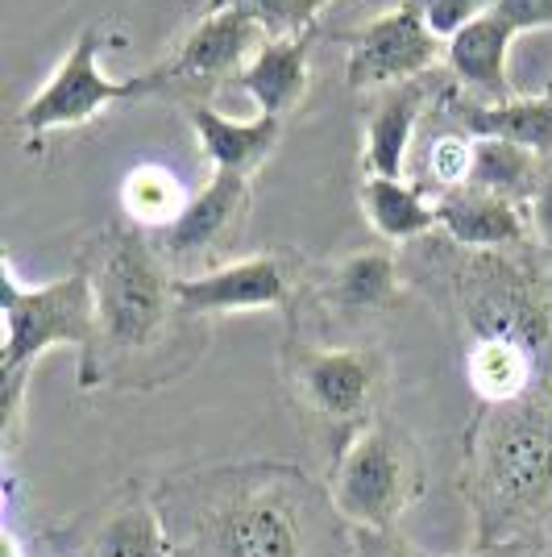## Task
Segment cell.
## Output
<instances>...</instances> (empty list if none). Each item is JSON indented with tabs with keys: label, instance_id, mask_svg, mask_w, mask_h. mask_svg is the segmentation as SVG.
Instances as JSON below:
<instances>
[{
	"label": "cell",
	"instance_id": "cell-1",
	"mask_svg": "<svg viewBox=\"0 0 552 557\" xmlns=\"http://www.w3.org/2000/svg\"><path fill=\"white\" fill-rule=\"evenodd\" d=\"M175 557H349L328 483L287 462L184 470L154 487Z\"/></svg>",
	"mask_w": 552,
	"mask_h": 557
},
{
	"label": "cell",
	"instance_id": "cell-2",
	"mask_svg": "<svg viewBox=\"0 0 552 557\" xmlns=\"http://www.w3.org/2000/svg\"><path fill=\"white\" fill-rule=\"evenodd\" d=\"M96 292V346L79 358V387H154L171 383L179 367H171V354H184L187 362L196 349H184L187 317L175 296V275L162 262L159 246L141 230H109L96 237L84 255Z\"/></svg>",
	"mask_w": 552,
	"mask_h": 557
},
{
	"label": "cell",
	"instance_id": "cell-3",
	"mask_svg": "<svg viewBox=\"0 0 552 557\" xmlns=\"http://www.w3.org/2000/svg\"><path fill=\"white\" fill-rule=\"evenodd\" d=\"M461 495L474 545L544 541L552 533V395L482 404L465 433Z\"/></svg>",
	"mask_w": 552,
	"mask_h": 557
},
{
	"label": "cell",
	"instance_id": "cell-4",
	"mask_svg": "<svg viewBox=\"0 0 552 557\" xmlns=\"http://www.w3.org/2000/svg\"><path fill=\"white\" fill-rule=\"evenodd\" d=\"M0 296H4V349H0V433L4 449L22 437L25 387L29 374L54 346H75L88 358L96 346V292L88 267L79 262L71 275L50 283H25L4 258L0 267Z\"/></svg>",
	"mask_w": 552,
	"mask_h": 557
},
{
	"label": "cell",
	"instance_id": "cell-5",
	"mask_svg": "<svg viewBox=\"0 0 552 557\" xmlns=\"http://www.w3.org/2000/svg\"><path fill=\"white\" fill-rule=\"evenodd\" d=\"M283 379L303 417L337 433V449L374 420L387 392V358L366 342H308L291 337Z\"/></svg>",
	"mask_w": 552,
	"mask_h": 557
},
{
	"label": "cell",
	"instance_id": "cell-6",
	"mask_svg": "<svg viewBox=\"0 0 552 557\" xmlns=\"http://www.w3.org/2000/svg\"><path fill=\"white\" fill-rule=\"evenodd\" d=\"M419 449L391 420L374 417L333 454L328 495L353 529H394V520L419 499Z\"/></svg>",
	"mask_w": 552,
	"mask_h": 557
},
{
	"label": "cell",
	"instance_id": "cell-7",
	"mask_svg": "<svg viewBox=\"0 0 552 557\" xmlns=\"http://www.w3.org/2000/svg\"><path fill=\"white\" fill-rule=\"evenodd\" d=\"M266 38H271V29L250 4L229 0V4L212 9L204 22L191 25L162 63L141 71V96H171L184 109L196 100H212V92L229 75H241V67Z\"/></svg>",
	"mask_w": 552,
	"mask_h": 557
},
{
	"label": "cell",
	"instance_id": "cell-8",
	"mask_svg": "<svg viewBox=\"0 0 552 557\" xmlns=\"http://www.w3.org/2000/svg\"><path fill=\"white\" fill-rule=\"evenodd\" d=\"M109 47L104 29H79V38L71 42L63 63L50 71V79L29 96L17 113V134L29 141V150L47 134L59 129H79L96 116H104L121 100H141V84L134 79H113L100 67V54Z\"/></svg>",
	"mask_w": 552,
	"mask_h": 557
},
{
	"label": "cell",
	"instance_id": "cell-9",
	"mask_svg": "<svg viewBox=\"0 0 552 557\" xmlns=\"http://www.w3.org/2000/svg\"><path fill=\"white\" fill-rule=\"evenodd\" d=\"M250 225V180L212 175L184 209V216L159 233V255L175 278H191L233 262V246Z\"/></svg>",
	"mask_w": 552,
	"mask_h": 557
},
{
	"label": "cell",
	"instance_id": "cell-10",
	"mask_svg": "<svg viewBox=\"0 0 552 557\" xmlns=\"http://www.w3.org/2000/svg\"><path fill=\"white\" fill-rule=\"evenodd\" d=\"M444 42L428 29L412 0H399L391 13L374 22L349 42L346 84L353 92H387L399 84L428 79L440 67Z\"/></svg>",
	"mask_w": 552,
	"mask_h": 557
},
{
	"label": "cell",
	"instance_id": "cell-11",
	"mask_svg": "<svg viewBox=\"0 0 552 557\" xmlns=\"http://www.w3.org/2000/svg\"><path fill=\"white\" fill-rule=\"evenodd\" d=\"M175 296L187 317H229V312H262V308H291L300 296V258L266 250V255L233 258L216 271L175 278Z\"/></svg>",
	"mask_w": 552,
	"mask_h": 557
},
{
	"label": "cell",
	"instance_id": "cell-12",
	"mask_svg": "<svg viewBox=\"0 0 552 557\" xmlns=\"http://www.w3.org/2000/svg\"><path fill=\"white\" fill-rule=\"evenodd\" d=\"M399 296H403V275H399V258L387 246H366V250L337 258L312 283L316 308L341 325H357V321L391 312Z\"/></svg>",
	"mask_w": 552,
	"mask_h": 557
},
{
	"label": "cell",
	"instance_id": "cell-13",
	"mask_svg": "<svg viewBox=\"0 0 552 557\" xmlns=\"http://www.w3.org/2000/svg\"><path fill=\"white\" fill-rule=\"evenodd\" d=\"M437 221L440 233L469 255H515L531 246L528 209L478 187H457L437 196Z\"/></svg>",
	"mask_w": 552,
	"mask_h": 557
},
{
	"label": "cell",
	"instance_id": "cell-14",
	"mask_svg": "<svg viewBox=\"0 0 552 557\" xmlns=\"http://www.w3.org/2000/svg\"><path fill=\"white\" fill-rule=\"evenodd\" d=\"M312 29L300 34H271L262 47L253 50V59L241 67L237 84L253 100V109L262 116H287L300 109L312 88Z\"/></svg>",
	"mask_w": 552,
	"mask_h": 557
},
{
	"label": "cell",
	"instance_id": "cell-15",
	"mask_svg": "<svg viewBox=\"0 0 552 557\" xmlns=\"http://www.w3.org/2000/svg\"><path fill=\"white\" fill-rule=\"evenodd\" d=\"M196 141L204 150V159L212 163V175H246L253 180V171L275 154L278 138H283V121L278 116H250V121H233V116L216 113L212 100H196L184 109Z\"/></svg>",
	"mask_w": 552,
	"mask_h": 557
},
{
	"label": "cell",
	"instance_id": "cell-16",
	"mask_svg": "<svg viewBox=\"0 0 552 557\" xmlns=\"http://www.w3.org/2000/svg\"><path fill=\"white\" fill-rule=\"evenodd\" d=\"M511 42H515V29L499 13L465 25L457 38L444 42V63L453 71V79L478 104H503L511 96H519L515 79H511V67H506Z\"/></svg>",
	"mask_w": 552,
	"mask_h": 557
},
{
	"label": "cell",
	"instance_id": "cell-17",
	"mask_svg": "<svg viewBox=\"0 0 552 557\" xmlns=\"http://www.w3.org/2000/svg\"><path fill=\"white\" fill-rule=\"evenodd\" d=\"M428 100H432L428 79L378 92L366 125H362V166H366V175L403 180V163H407V150L415 141V125L428 109Z\"/></svg>",
	"mask_w": 552,
	"mask_h": 557
},
{
	"label": "cell",
	"instance_id": "cell-18",
	"mask_svg": "<svg viewBox=\"0 0 552 557\" xmlns=\"http://www.w3.org/2000/svg\"><path fill=\"white\" fill-rule=\"evenodd\" d=\"M71 554L75 557H175L154 491H138V483H129L125 495H121V504L109 508V516L100 520V529H96L84 545H75Z\"/></svg>",
	"mask_w": 552,
	"mask_h": 557
},
{
	"label": "cell",
	"instance_id": "cell-19",
	"mask_svg": "<svg viewBox=\"0 0 552 557\" xmlns=\"http://www.w3.org/2000/svg\"><path fill=\"white\" fill-rule=\"evenodd\" d=\"M357 200L366 212L369 230L378 233L382 242L403 246L415 242L424 233L440 230L437 221V196H428L412 180H382V175H366L357 187Z\"/></svg>",
	"mask_w": 552,
	"mask_h": 557
},
{
	"label": "cell",
	"instance_id": "cell-20",
	"mask_svg": "<svg viewBox=\"0 0 552 557\" xmlns=\"http://www.w3.org/2000/svg\"><path fill=\"white\" fill-rule=\"evenodd\" d=\"M457 121L474 138H503L524 146L540 159H552V100L549 96H511L503 104H478L465 100Z\"/></svg>",
	"mask_w": 552,
	"mask_h": 557
},
{
	"label": "cell",
	"instance_id": "cell-21",
	"mask_svg": "<svg viewBox=\"0 0 552 557\" xmlns=\"http://www.w3.org/2000/svg\"><path fill=\"white\" fill-rule=\"evenodd\" d=\"M540 166L544 159L531 154L524 146L503 138H474V163H469V184L490 196H503L528 209L531 191L540 184Z\"/></svg>",
	"mask_w": 552,
	"mask_h": 557
},
{
	"label": "cell",
	"instance_id": "cell-22",
	"mask_svg": "<svg viewBox=\"0 0 552 557\" xmlns=\"http://www.w3.org/2000/svg\"><path fill=\"white\" fill-rule=\"evenodd\" d=\"M191 205V191L184 180L162 163H141L121 184V209L134 221V230H171L184 209Z\"/></svg>",
	"mask_w": 552,
	"mask_h": 557
},
{
	"label": "cell",
	"instance_id": "cell-23",
	"mask_svg": "<svg viewBox=\"0 0 552 557\" xmlns=\"http://www.w3.org/2000/svg\"><path fill=\"white\" fill-rule=\"evenodd\" d=\"M469 163H474V134L453 129V134H437L424 146V175L419 187L428 196H444V191H457L469 184Z\"/></svg>",
	"mask_w": 552,
	"mask_h": 557
},
{
	"label": "cell",
	"instance_id": "cell-24",
	"mask_svg": "<svg viewBox=\"0 0 552 557\" xmlns=\"http://www.w3.org/2000/svg\"><path fill=\"white\" fill-rule=\"evenodd\" d=\"M412 4L419 9V17L428 22V29L437 34L440 42H449V38H457L465 25L490 17L499 0H412Z\"/></svg>",
	"mask_w": 552,
	"mask_h": 557
},
{
	"label": "cell",
	"instance_id": "cell-25",
	"mask_svg": "<svg viewBox=\"0 0 552 557\" xmlns=\"http://www.w3.org/2000/svg\"><path fill=\"white\" fill-rule=\"evenodd\" d=\"M349 557H424L412 541L394 529H353Z\"/></svg>",
	"mask_w": 552,
	"mask_h": 557
},
{
	"label": "cell",
	"instance_id": "cell-26",
	"mask_svg": "<svg viewBox=\"0 0 552 557\" xmlns=\"http://www.w3.org/2000/svg\"><path fill=\"white\" fill-rule=\"evenodd\" d=\"M528 221H531V237L552 258V159H544V166H540V184H536V191H531L528 200Z\"/></svg>",
	"mask_w": 552,
	"mask_h": 557
},
{
	"label": "cell",
	"instance_id": "cell-27",
	"mask_svg": "<svg viewBox=\"0 0 552 557\" xmlns=\"http://www.w3.org/2000/svg\"><path fill=\"white\" fill-rule=\"evenodd\" d=\"M494 13H499L515 34L552 29V0H499Z\"/></svg>",
	"mask_w": 552,
	"mask_h": 557
},
{
	"label": "cell",
	"instance_id": "cell-28",
	"mask_svg": "<svg viewBox=\"0 0 552 557\" xmlns=\"http://www.w3.org/2000/svg\"><path fill=\"white\" fill-rule=\"evenodd\" d=\"M549 545L544 541H506V545H474L469 554L457 557H544Z\"/></svg>",
	"mask_w": 552,
	"mask_h": 557
},
{
	"label": "cell",
	"instance_id": "cell-29",
	"mask_svg": "<svg viewBox=\"0 0 552 557\" xmlns=\"http://www.w3.org/2000/svg\"><path fill=\"white\" fill-rule=\"evenodd\" d=\"M540 96H549V100H552V79L544 84V88H540Z\"/></svg>",
	"mask_w": 552,
	"mask_h": 557
},
{
	"label": "cell",
	"instance_id": "cell-30",
	"mask_svg": "<svg viewBox=\"0 0 552 557\" xmlns=\"http://www.w3.org/2000/svg\"><path fill=\"white\" fill-rule=\"evenodd\" d=\"M544 278H549V296H552V262H549V271H544Z\"/></svg>",
	"mask_w": 552,
	"mask_h": 557
},
{
	"label": "cell",
	"instance_id": "cell-31",
	"mask_svg": "<svg viewBox=\"0 0 552 557\" xmlns=\"http://www.w3.org/2000/svg\"><path fill=\"white\" fill-rule=\"evenodd\" d=\"M221 4H229V0H216V9H221Z\"/></svg>",
	"mask_w": 552,
	"mask_h": 557
},
{
	"label": "cell",
	"instance_id": "cell-32",
	"mask_svg": "<svg viewBox=\"0 0 552 557\" xmlns=\"http://www.w3.org/2000/svg\"><path fill=\"white\" fill-rule=\"evenodd\" d=\"M549 549H552V533H549Z\"/></svg>",
	"mask_w": 552,
	"mask_h": 557
}]
</instances>
